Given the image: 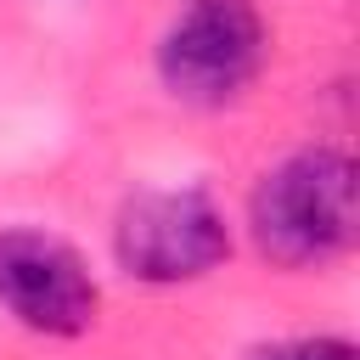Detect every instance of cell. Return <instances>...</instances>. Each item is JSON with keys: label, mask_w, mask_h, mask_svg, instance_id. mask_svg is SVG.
<instances>
[{"label": "cell", "mask_w": 360, "mask_h": 360, "mask_svg": "<svg viewBox=\"0 0 360 360\" xmlns=\"http://www.w3.org/2000/svg\"><path fill=\"white\" fill-rule=\"evenodd\" d=\"M112 259L124 276L146 287L202 281L231 259V225L219 202L197 186L174 191H135L112 219Z\"/></svg>", "instance_id": "3"}, {"label": "cell", "mask_w": 360, "mask_h": 360, "mask_svg": "<svg viewBox=\"0 0 360 360\" xmlns=\"http://www.w3.org/2000/svg\"><path fill=\"white\" fill-rule=\"evenodd\" d=\"M253 248L281 270H315L354 248V158L343 146H298L270 163L248 197Z\"/></svg>", "instance_id": "1"}, {"label": "cell", "mask_w": 360, "mask_h": 360, "mask_svg": "<svg viewBox=\"0 0 360 360\" xmlns=\"http://www.w3.org/2000/svg\"><path fill=\"white\" fill-rule=\"evenodd\" d=\"M270 56V28L253 0H186L158 39V79L186 107H231Z\"/></svg>", "instance_id": "2"}, {"label": "cell", "mask_w": 360, "mask_h": 360, "mask_svg": "<svg viewBox=\"0 0 360 360\" xmlns=\"http://www.w3.org/2000/svg\"><path fill=\"white\" fill-rule=\"evenodd\" d=\"M0 309L39 338H84L101 315V287L84 253L39 225L0 231Z\"/></svg>", "instance_id": "4"}, {"label": "cell", "mask_w": 360, "mask_h": 360, "mask_svg": "<svg viewBox=\"0 0 360 360\" xmlns=\"http://www.w3.org/2000/svg\"><path fill=\"white\" fill-rule=\"evenodd\" d=\"M242 360H360L349 338H281L264 349H248Z\"/></svg>", "instance_id": "5"}]
</instances>
